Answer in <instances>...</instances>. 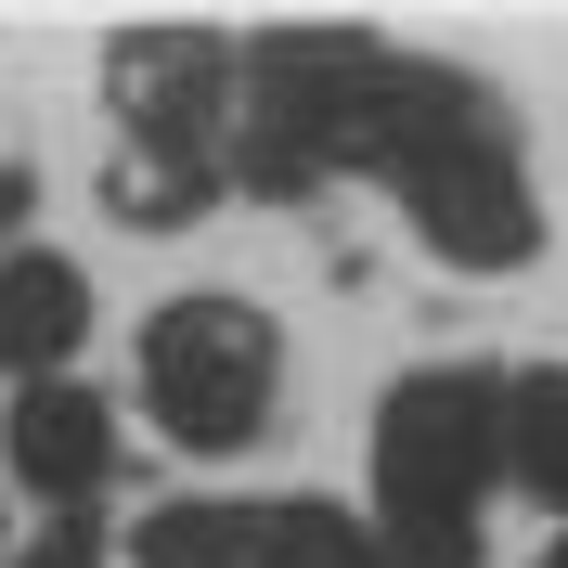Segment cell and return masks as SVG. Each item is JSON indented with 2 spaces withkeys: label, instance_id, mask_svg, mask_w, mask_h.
Here are the masks:
<instances>
[{
  "label": "cell",
  "instance_id": "cell-11",
  "mask_svg": "<svg viewBox=\"0 0 568 568\" xmlns=\"http://www.w3.org/2000/svg\"><path fill=\"white\" fill-rule=\"evenodd\" d=\"M27 207H39V181H27V169H0V220H27Z\"/></svg>",
  "mask_w": 568,
  "mask_h": 568
},
{
  "label": "cell",
  "instance_id": "cell-5",
  "mask_svg": "<svg viewBox=\"0 0 568 568\" xmlns=\"http://www.w3.org/2000/svg\"><path fill=\"white\" fill-rule=\"evenodd\" d=\"M0 465H13V491L39 504H91L116 478V414L91 388H65V375H39V388H13V414H0Z\"/></svg>",
  "mask_w": 568,
  "mask_h": 568
},
{
  "label": "cell",
  "instance_id": "cell-2",
  "mask_svg": "<svg viewBox=\"0 0 568 568\" xmlns=\"http://www.w3.org/2000/svg\"><path fill=\"white\" fill-rule=\"evenodd\" d=\"M504 478V388L491 375H400L375 414V556L388 568H478V504Z\"/></svg>",
  "mask_w": 568,
  "mask_h": 568
},
{
  "label": "cell",
  "instance_id": "cell-10",
  "mask_svg": "<svg viewBox=\"0 0 568 568\" xmlns=\"http://www.w3.org/2000/svg\"><path fill=\"white\" fill-rule=\"evenodd\" d=\"M13 568H104V542H91V517H52L39 542H13Z\"/></svg>",
  "mask_w": 568,
  "mask_h": 568
},
{
  "label": "cell",
  "instance_id": "cell-1",
  "mask_svg": "<svg viewBox=\"0 0 568 568\" xmlns=\"http://www.w3.org/2000/svg\"><path fill=\"white\" fill-rule=\"evenodd\" d=\"M349 169H388L400 207H414V233L453 272H517V258L542 246V207H530V169H517V130L491 116V91L453 65H375V91H362V142Z\"/></svg>",
  "mask_w": 568,
  "mask_h": 568
},
{
  "label": "cell",
  "instance_id": "cell-8",
  "mask_svg": "<svg viewBox=\"0 0 568 568\" xmlns=\"http://www.w3.org/2000/svg\"><path fill=\"white\" fill-rule=\"evenodd\" d=\"M504 465L542 504H568V375H517L504 388Z\"/></svg>",
  "mask_w": 568,
  "mask_h": 568
},
{
  "label": "cell",
  "instance_id": "cell-4",
  "mask_svg": "<svg viewBox=\"0 0 568 568\" xmlns=\"http://www.w3.org/2000/svg\"><path fill=\"white\" fill-rule=\"evenodd\" d=\"M284 400V336L258 297H169L142 323V414L181 453H246Z\"/></svg>",
  "mask_w": 568,
  "mask_h": 568
},
{
  "label": "cell",
  "instance_id": "cell-7",
  "mask_svg": "<svg viewBox=\"0 0 568 568\" xmlns=\"http://www.w3.org/2000/svg\"><path fill=\"white\" fill-rule=\"evenodd\" d=\"M246 568H388V556L336 504H246Z\"/></svg>",
  "mask_w": 568,
  "mask_h": 568
},
{
  "label": "cell",
  "instance_id": "cell-12",
  "mask_svg": "<svg viewBox=\"0 0 568 568\" xmlns=\"http://www.w3.org/2000/svg\"><path fill=\"white\" fill-rule=\"evenodd\" d=\"M542 568H568V542H542Z\"/></svg>",
  "mask_w": 568,
  "mask_h": 568
},
{
  "label": "cell",
  "instance_id": "cell-9",
  "mask_svg": "<svg viewBox=\"0 0 568 568\" xmlns=\"http://www.w3.org/2000/svg\"><path fill=\"white\" fill-rule=\"evenodd\" d=\"M142 568H246V504H155L130 530Z\"/></svg>",
  "mask_w": 568,
  "mask_h": 568
},
{
  "label": "cell",
  "instance_id": "cell-6",
  "mask_svg": "<svg viewBox=\"0 0 568 568\" xmlns=\"http://www.w3.org/2000/svg\"><path fill=\"white\" fill-rule=\"evenodd\" d=\"M78 336H91V272H78L65 246H13L0 258V375L39 388Z\"/></svg>",
  "mask_w": 568,
  "mask_h": 568
},
{
  "label": "cell",
  "instance_id": "cell-3",
  "mask_svg": "<svg viewBox=\"0 0 568 568\" xmlns=\"http://www.w3.org/2000/svg\"><path fill=\"white\" fill-rule=\"evenodd\" d=\"M375 65H388L375 39H258L246 65H233L220 181H258V194H311L323 169H349Z\"/></svg>",
  "mask_w": 568,
  "mask_h": 568
}]
</instances>
